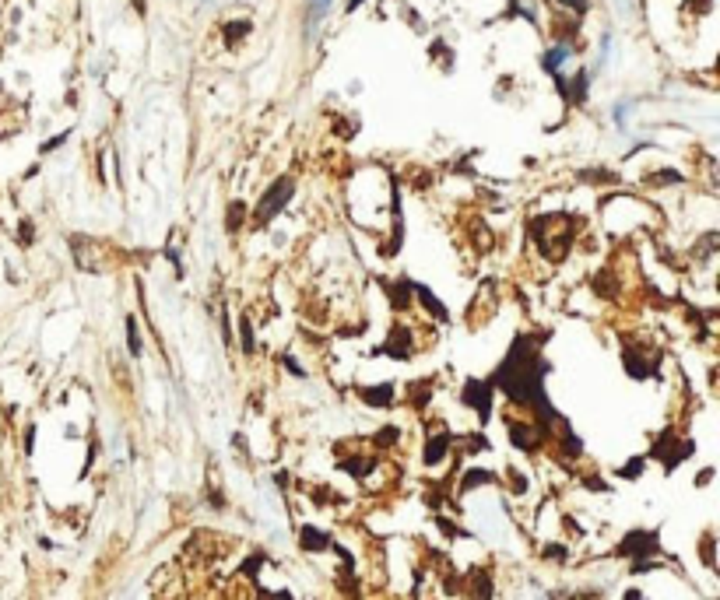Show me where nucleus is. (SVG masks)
I'll return each mask as SVG.
<instances>
[{"label": "nucleus", "instance_id": "f257e3e1", "mask_svg": "<svg viewBox=\"0 0 720 600\" xmlns=\"http://www.w3.org/2000/svg\"><path fill=\"white\" fill-rule=\"evenodd\" d=\"M288 197H292V179H278V183H275L271 190H267V197L260 200V211H257V218H260V221H267V218H271V215L278 211V207H281Z\"/></svg>", "mask_w": 720, "mask_h": 600}, {"label": "nucleus", "instance_id": "f03ea898", "mask_svg": "<svg viewBox=\"0 0 720 600\" xmlns=\"http://www.w3.org/2000/svg\"><path fill=\"white\" fill-rule=\"evenodd\" d=\"M657 551V541H653V533H629V541L618 548V555H636V558H643V555H653Z\"/></svg>", "mask_w": 720, "mask_h": 600}, {"label": "nucleus", "instance_id": "7ed1b4c3", "mask_svg": "<svg viewBox=\"0 0 720 600\" xmlns=\"http://www.w3.org/2000/svg\"><path fill=\"white\" fill-rule=\"evenodd\" d=\"M299 537H303V548H306V551H316V548H327V544H331V541H327V533H320V530H313V527H303V533H299Z\"/></svg>", "mask_w": 720, "mask_h": 600}, {"label": "nucleus", "instance_id": "20e7f679", "mask_svg": "<svg viewBox=\"0 0 720 600\" xmlns=\"http://www.w3.org/2000/svg\"><path fill=\"white\" fill-rule=\"evenodd\" d=\"M250 32V21H232L229 28H225V36H232V43L239 39V36H246Z\"/></svg>", "mask_w": 720, "mask_h": 600}, {"label": "nucleus", "instance_id": "39448f33", "mask_svg": "<svg viewBox=\"0 0 720 600\" xmlns=\"http://www.w3.org/2000/svg\"><path fill=\"white\" fill-rule=\"evenodd\" d=\"M583 95H587V74H577V81H573V99L583 102Z\"/></svg>", "mask_w": 720, "mask_h": 600}, {"label": "nucleus", "instance_id": "423d86ee", "mask_svg": "<svg viewBox=\"0 0 720 600\" xmlns=\"http://www.w3.org/2000/svg\"><path fill=\"white\" fill-rule=\"evenodd\" d=\"M562 56H566V49H552V53L545 56V67H548V71H559V64H562Z\"/></svg>", "mask_w": 720, "mask_h": 600}, {"label": "nucleus", "instance_id": "0eeeda50", "mask_svg": "<svg viewBox=\"0 0 720 600\" xmlns=\"http://www.w3.org/2000/svg\"><path fill=\"white\" fill-rule=\"evenodd\" d=\"M134 8H137V14H144V8H148V0H134Z\"/></svg>", "mask_w": 720, "mask_h": 600}, {"label": "nucleus", "instance_id": "6e6552de", "mask_svg": "<svg viewBox=\"0 0 720 600\" xmlns=\"http://www.w3.org/2000/svg\"><path fill=\"white\" fill-rule=\"evenodd\" d=\"M358 4H362V0H348V11H355Z\"/></svg>", "mask_w": 720, "mask_h": 600}]
</instances>
